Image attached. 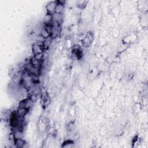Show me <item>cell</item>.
<instances>
[{"label": "cell", "mask_w": 148, "mask_h": 148, "mask_svg": "<svg viewBox=\"0 0 148 148\" xmlns=\"http://www.w3.org/2000/svg\"><path fill=\"white\" fill-rule=\"evenodd\" d=\"M64 10V6L63 4L61 3H58L57 2V5L56 7V9H55V13H58V14H61L63 11Z\"/></svg>", "instance_id": "obj_4"}, {"label": "cell", "mask_w": 148, "mask_h": 148, "mask_svg": "<svg viewBox=\"0 0 148 148\" xmlns=\"http://www.w3.org/2000/svg\"><path fill=\"white\" fill-rule=\"evenodd\" d=\"M14 144H15L16 146L18 147H23L24 144V142L22 138H14Z\"/></svg>", "instance_id": "obj_5"}, {"label": "cell", "mask_w": 148, "mask_h": 148, "mask_svg": "<svg viewBox=\"0 0 148 148\" xmlns=\"http://www.w3.org/2000/svg\"><path fill=\"white\" fill-rule=\"evenodd\" d=\"M92 40H93L92 34H91V33L87 34L86 36L85 37L84 41H83L84 45L86 46H88L91 44V41H92Z\"/></svg>", "instance_id": "obj_3"}, {"label": "cell", "mask_w": 148, "mask_h": 148, "mask_svg": "<svg viewBox=\"0 0 148 148\" xmlns=\"http://www.w3.org/2000/svg\"><path fill=\"white\" fill-rule=\"evenodd\" d=\"M57 5L56 2H50L46 6V9L48 11V14L50 15H53V14L55 13L56 7Z\"/></svg>", "instance_id": "obj_1"}, {"label": "cell", "mask_w": 148, "mask_h": 148, "mask_svg": "<svg viewBox=\"0 0 148 148\" xmlns=\"http://www.w3.org/2000/svg\"><path fill=\"white\" fill-rule=\"evenodd\" d=\"M44 46H41L40 45H38L37 44L34 43L33 45H32V52H33L34 54L35 55H39L42 53L43 51Z\"/></svg>", "instance_id": "obj_2"}]
</instances>
